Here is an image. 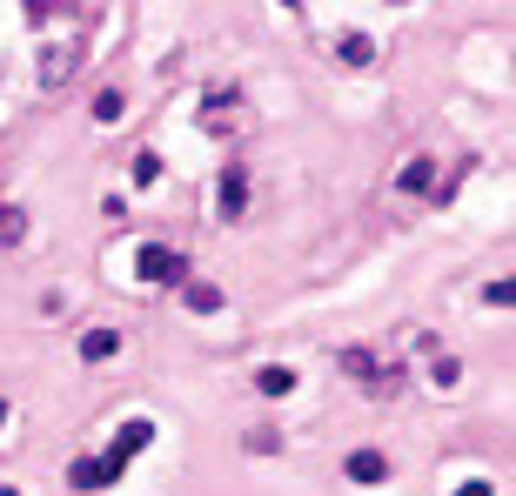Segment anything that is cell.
Returning a JSON list of instances; mask_svg holds the SVG:
<instances>
[{
  "instance_id": "obj_7",
  "label": "cell",
  "mask_w": 516,
  "mask_h": 496,
  "mask_svg": "<svg viewBox=\"0 0 516 496\" xmlns=\"http://www.w3.org/2000/svg\"><path fill=\"white\" fill-rule=\"evenodd\" d=\"M114 349H121V336H114V329H88V336H81V356H88V362H108Z\"/></svg>"
},
{
  "instance_id": "obj_9",
  "label": "cell",
  "mask_w": 516,
  "mask_h": 496,
  "mask_svg": "<svg viewBox=\"0 0 516 496\" xmlns=\"http://www.w3.org/2000/svg\"><path fill=\"white\" fill-rule=\"evenodd\" d=\"M21 235H27V215L21 208H0V248H21Z\"/></svg>"
},
{
  "instance_id": "obj_4",
  "label": "cell",
  "mask_w": 516,
  "mask_h": 496,
  "mask_svg": "<svg viewBox=\"0 0 516 496\" xmlns=\"http://www.w3.org/2000/svg\"><path fill=\"white\" fill-rule=\"evenodd\" d=\"M114 476H121V470H114L108 456H81V463L68 470V483H74V490H108Z\"/></svg>"
},
{
  "instance_id": "obj_10",
  "label": "cell",
  "mask_w": 516,
  "mask_h": 496,
  "mask_svg": "<svg viewBox=\"0 0 516 496\" xmlns=\"http://www.w3.org/2000/svg\"><path fill=\"white\" fill-rule=\"evenodd\" d=\"M342 61H349V68H369V61H376V47L362 41V34H349V41H342Z\"/></svg>"
},
{
  "instance_id": "obj_2",
  "label": "cell",
  "mask_w": 516,
  "mask_h": 496,
  "mask_svg": "<svg viewBox=\"0 0 516 496\" xmlns=\"http://www.w3.org/2000/svg\"><path fill=\"white\" fill-rule=\"evenodd\" d=\"M135 275H141V282H181V255H175V248H161V242H148L135 255Z\"/></svg>"
},
{
  "instance_id": "obj_16",
  "label": "cell",
  "mask_w": 516,
  "mask_h": 496,
  "mask_svg": "<svg viewBox=\"0 0 516 496\" xmlns=\"http://www.w3.org/2000/svg\"><path fill=\"white\" fill-rule=\"evenodd\" d=\"M456 496H490V483H483V476H476V483H463V490Z\"/></svg>"
},
{
  "instance_id": "obj_3",
  "label": "cell",
  "mask_w": 516,
  "mask_h": 496,
  "mask_svg": "<svg viewBox=\"0 0 516 496\" xmlns=\"http://www.w3.org/2000/svg\"><path fill=\"white\" fill-rule=\"evenodd\" d=\"M342 369H349V376H362V383H376L382 396H396V389H403V376H396V369H382L369 349H349V356H342Z\"/></svg>"
},
{
  "instance_id": "obj_15",
  "label": "cell",
  "mask_w": 516,
  "mask_h": 496,
  "mask_svg": "<svg viewBox=\"0 0 516 496\" xmlns=\"http://www.w3.org/2000/svg\"><path fill=\"white\" fill-rule=\"evenodd\" d=\"M155 175H161V155H141V161H135V181H141V188H148V181H155Z\"/></svg>"
},
{
  "instance_id": "obj_11",
  "label": "cell",
  "mask_w": 516,
  "mask_h": 496,
  "mask_svg": "<svg viewBox=\"0 0 516 496\" xmlns=\"http://www.w3.org/2000/svg\"><path fill=\"white\" fill-rule=\"evenodd\" d=\"M255 383H262V396H289V389H295V376H289V369H262Z\"/></svg>"
},
{
  "instance_id": "obj_6",
  "label": "cell",
  "mask_w": 516,
  "mask_h": 496,
  "mask_svg": "<svg viewBox=\"0 0 516 496\" xmlns=\"http://www.w3.org/2000/svg\"><path fill=\"white\" fill-rule=\"evenodd\" d=\"M181 302H188L195 316H215V309H222V289H215V282H188V289H181Z\"/></svg>"
},
{
  "instance_id": "obj_18",
  "label": "cell",
  "mask_w": 516,
  "mask_h": 496,
  "mask_svg": "<svg viewBox=\"0 0 516 496\" xmlns=\"http://www.w3.org/2000/svg\"><path fill=\"white\" fill-rule=\"evenodd\" d=\"M0 423H7V403H0Z\"/></svg>"
},
{
  "instance_id": "obj_5",
  "label": "cell",
  "mask_w": 516,
  "mask_h": 496,
  "mask_svg": "<svg viewBox=\"0 0 516 496\" xmlns=\"http://www.w3.org/2000/svg\"><path fill=\"white\" fill-rule=\"evenodd\" d=\"M222 215H228V222H242V215H248V175H242V168H222Z\"/></svg>"
},
{
  "instance_id": "obj_1",
  "label": "cell",
  "mask_w": 516,
  "mask_h": 496,
  "mask_svg": "<svg viewBox=\"0 0 516 496\" xmlns=\"http://www.w3.org/2000/svg\"><path fill=\"white\" fill-rule=\"evenodd\" d=\"M148 443H155V423H148V416H135V423H121V436H114L108 463H114V470H128V463H135Z\"/></svg>"
},
{
  "instance_id": "obj_12",
  "label": "cell",
  "mask_w": 516,
  "mask_h": 496,
  "mask_svg": "<svg viewBox=\"0 0 516 496\" xmlns=\"http://www.w3.org/2000/svg\"><path fill=\"white\" fill-rule=\"evenodd\" d=\"M403 188H409V195H423V188H429V161H423V155L403 168Z\"/></svg>"
},
{
  "instance_id": "obj_13",
  "label": "cell",
  "mask_w": 516,
  "mask_h": 496,
  "mask_svg": "<svg viewBox=\"0 0 516 496\" xmlns=\"http://www.w3.org/2000/svg\"><path fill=\"white\" fill-rule=\"evenodd\" d=\"M94 114H101V121H114V114H121V94L101 88V94H94Z\"/></svg>"
},
{
  "instance_id": "obj_8",
  "label": "cell",
  "mask_w": 516,
  "mask_h": 496,
  "mask_svg": "<svg viewBox=\"0 0 516 496\" xmlns=\"http://www.w3.org/2000/svg\"><path fill=\"white\" fill-rule=\"evenodd\" d=\"M349 476H356V483H382V476H389V463H382L376 450H356V456H349Z\"/></svg>"
},
{
  "instance_id": "obj_14",
  "label": "cell",
  "mask_w": 516,
  "mask_h": 496,
  "mask_svg": "<svg viewBox=\"0 0 516 496\" xmlns=\"http://www.w3.org/2000/svg\"><path fill=\"white\" fill-rule=\"evenodd\" d=\"M456 376H463V362H456V356H436V383L449 389V383H456Z\"/></svg>"
},
{
  "instance_id": "obj_17",
  "label": "cell",
  "mask_w": 516,
  "mask_h": 496,
  "mask_svg": "<svg viewBox=\"0 0 516 496\" xmlns=\"http://www.w3.org/2000/svg\"><path fill=\"white\" fill-rule=\"evenodd\" d=\"M0 496H21V490H7V483H0Z\"/></svg>"
}]
</instances>
